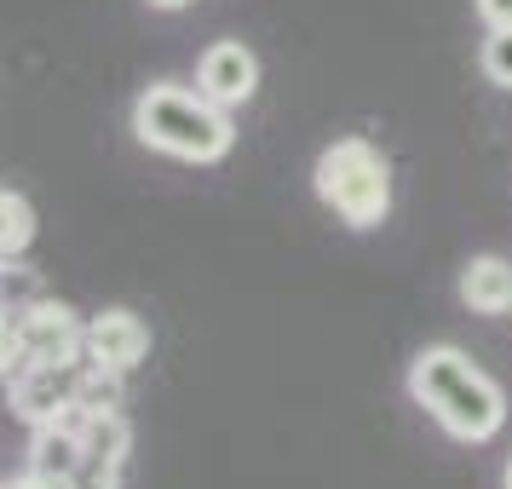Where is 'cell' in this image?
Listing matches in <instances>:
<instances>
[{
  "mask_svg": "<svg viewBox=\"0 0 512 489\" xmlns=\"http://www.w3.org/2000/svg\"><path fill=\"white\" fill-rule=\"evenodd\" d=\"M6 489H81L75 478H47V472H24V478H6Z\"/></svg>",
  "mask_w": 512,
  "mask_h": 489,
  "instance_id": "12",
  "label": "cell"
},
{
  "mask_svg": "<svg viewBox=\"0 0 512 489\" xmlns=\"http://www.w3.org/2000/svg\"><path fill=\"white\" fill-rule=\"evenodd\" d=\"M133 139L156 150L167 162H225L236 144V121L225 104H213L202 87H179V81H156L133 98Z\"/></svg>",
  "mask_w": 512,
  "mask_h": 489,
  "instance_id": "2",
  "label": "cell"
},
{
  "mask_svg": "<svg viewBox=\"0 0 512 489\" xmlns=\"http://www.w3.org/2000/svg\"><path fill=\"white\" fill-rule=\"evenodd\" d=\"M156 12H179V6H190V0H150Z\"/></svg>",
  "mask_w": 512,
  "mask_h": 489,
  "instance_id": "13",
  "label": "cell"
},
{
  "mask_svg": "<svg viewBox=\"0 0 512 489\" xmlns=\"http://www.w3.org/2000/svg\"><path fill=\"white\" fill-rule=\"evenodd\" d=\"M489 29H512V0H472Z\"/></svg>",
  "mask_w": 512,
  "mask_h": 489,
  "instance_id": "11",
  "label": "cell"
},
{
  "mask_svg": "<svg viewBox=\"0 0 512 489\" xmlns=\"http://www.w3.org/2000/svg\"><path fill=\"white\" fill-rule=\"evenodd\" d=\"M478 64H484V75L495 81V87H507L512 93V29H489Z\"/></svg>",
  "mask_w": 512,
  "mask_h": 489,
  "instance_id": "10",
  "label": "cell"
},
{
  "mask_svg": "<svg viewBox=\"0 0 512 489\" xmlns=\"http://www.w3.org/2000/svg\"><path fill=\"white\" fill-rule=\"evenodd\" d=\"M311 190L340 225L374 231L392 213V162L369 139H334L311 167Z\"/></svg>",
  "mask_w": 512,
  "mask_h": 489,
  "instance_id": "3",
  "label": "cell"
},
{
  "mask_svg": "<svg viewBox=\"0 0 512 489\" xmlns=\"http://www.w3.org/2000/svg\"><path fill=\"white\" fill-rule=\"evenodd\" d=\"M501 489H512V461H507V472H501Z\"/></svg>",
  "mask_w": 512,
  "mask_h": 489,
  "instance_id": "14",
  "label": "cell"
},
{
  "mask_svg": "<svg viewBox=\"0 0 512 489\" xmlns=\"http://www.w3.org/2000/svg\"><path fill=\"white\" fill-rule=\"evenodd\" d=\"M409 397L455 443H489L507 426V392L461 346H426L409 363Z\"/></svg>",
  "mask_w": 512,
  "mask_h": 489,
  "instance_id": "1",
  "label": "cell"
},
{
  "mask_svg": "<svg viewBox=\"0 0 512 489\" xmlns=\"http://www.w3.org/2000/svg\"><path fill=\"white\" fill-rule=\"evenodd\" d=\"M0 357H6V380L35 369V363H75V357H87V323L75 317L70 305L35 300V305L6 317V346H0Z\"/></svg>",
  "mask_w": 512,
  "mask_h": 489,
  "instance_id": "4",
  "label": "cell"
},
{
  "mask_svg": "<svg viewBox=\"0 0 512 489\" xmlns=\"http://www.w3.org/2000/svg\"><path fill=\"white\" fill-rule=\"evenodd\" d=\"M461 305H466V311H478V317H507V311H512V259H501V254L466 259Z\"/></svg>",
  "mask_w": 512,
  "mask_h": 489,
  "instance_id": "8",
  "label": "cell"
},
{
  "mask_svg": "<svg viewBox=\"0 0 512 489\" xmlns=\"http://www.w3.org/2000/svg\"><path fill=\"white\" fill-rule=\"evenodd\" d=\"M196 87H202L213 104L236 110V104H248V98L259 93V58L242 47V41H213V47L196 58Z\"/></svg>",
  "mask_w": 512,
  "mask_h": 489,
  "instance_id": "7",
  "label": "cell"
},
{
  "mask_svg": "<svg viewBox=\"0 0 512 489\" xmlns=\"http://www.w3.org/2000/svg\"><path fill=\"white\" fill-rule=\"evenodd\" d=\"M29 242H35V208H29L24 190L6 185V190H0V259L12 265Z\"/></svg>",
  "mask_w": 512,
  "mask_h": 489,
  "instance_id": "9",
  "label": "cell"
},
{
  "mask_svg": "<svg viewBox=\"0 0 512 489\" xmlns=\"http://www.w3.org/2000/svg\"><path fill=\"white\" fill-rule=\"evenodd\" d=\"M144 357H150V323H144V317L110 305V311H98L93 323H87V357H81V363L127 374V369H139Z\"/></svg>",
  "mask_w": 512,
  "mask_h": 489,
  "instance_id": "6",
  "label": "cell"
},
{
  "mask_svg": "<svg viewBox=\"0 0 512 489\" xmlns=\"http://www.w3.org/2000/svg\"><path fill=\"white\" fill-rule=\"evenodd\" d=\"M6 386H12V415L29 420V426H47L81 392V363H35V369L12 374Z\"/></svg>",
  "mask_w": 512,
  "mask_h": 489,
  "instance_id": "5",
  "label": "cell"
}]
</instances>
